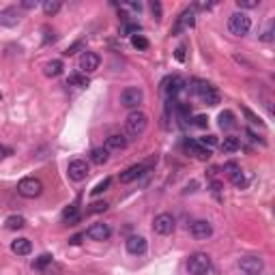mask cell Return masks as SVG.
I'll return each mask as SVG.
<instances>
[{"label": "cell", "instance_id": "obj_1", "mask_svg": "<svg viewBox=\"0 0 275 275\" xmlns=\"http://www.w3.org/2000/svg\"><path fill=\"white\" fill-rule=\"evenodd\" d=\"M146 127H149V116H146L144 112H140V110H133V112H129V116H127L125 121V131L129 138H140Z\"/></svg>", "mask_w": 275, "mask_h": 275}, {"label": "cell", "instance_id": "obj_2", "mask_svg": "<svg viewBox=\"0 0 275 275\" xmlns=\"http://www.w3.org/2000/svg\"><path fill=\"white\" fill-rule=\"evenodd\" d=\"M252 28V20H250V15L243 13V11H236L232 13L230 17H228V30H230L234 37H243L247 35Z\"/></svg>", "mask_w": 275, "mask_h": 275}, {"label": "cell", "instance_id": "obj_3", "mask_svg": "<svg viewBox=\"0 0 275 275\" xmlns=\"http://www.w3.org/2000/svg\"><path fill=\"white\" fill-rule=\"evenodd\" d=\"M17 194L24 198H37L43 194V183L35 177H26L17 183Z\"/></svg>", "mask_w": 275, "mask_h": 275}, {"label": "cell", "instance_id": "obj_4", "mask_svg": "<svg viewBox=\"0 0 275 275\" xmlns=\"http://www.w3.org/2000/svg\"><path fill=\"white\" fill-rule=\"evenodd\" d=\"M209 267H213V264H211V256L204 254V252L191 254L189 260H187V271H189L191 275H202Z\"/></svg>", "mask_w": 275, "mask_h": 275}, {"label": "cell", "instance_id": "obj_5", "mask_svg": "<svg viewBox=\"0 0 275 275\" xmlns=\"http://www.w3.org/2000/svg\"><path fill=\"white\" fill-rule=\"evenodd\" d=\"M142 101H144V93H142V88H138V86H129L121 93V106L129 108L131 112L140 108Z\"/></svg>", "mask_w": 275, "mask_h": 275}, {"label": "cell", "instance_id": "obj_6", "mask_svg": "<svg viewBox=\"0 0 275 275\" xmlns=\"http://www.w3.org/2000/svg\"><path fill=\"white\" fill-rule=\"evenodd\" d=\"M80 73H84V76H88V73H93L99 69V65H101V56H99L97 52H84L80 56Z\"/></svg>", "mask_w": 275, "mask_h": 275}, {"label": "cell", "instance_id": "obj_7", "mask_svg": "<svg viewBox=\"0 0 275 275\" xmlns=\"http://www.w3.org/2000/svg\"><path fill=\"white\" fill-rule=\"evenodd\" d=\"M174 217L170 213H159L157 217L153 219V230L161 234V236H166V234H172L174 232Z\"/></svg>", "mask_w": 275, "mask_h": 275}, {"label": "cell", "instance_id": "obj_8", "mask_svg": "<svg viewBox=\"0 0 275 275\" xmlns=\"http://www.w3.org/2000/svg\"><path fill=\"white\" fill-rule=\"evenodd\" d=\"M88 172H90V168H88V163H86L84 159H73V161H69V166H67L69 179L76 181V183L84 181V179L88 177Z\"/></svg>", "mask_w": 275, "mask_h": 275}, {"label": "cell", "instance_id": "obj_9", "mask_svg": "<svg viewBox=\"0 0 275 275\" xmlns=\"http://www.w3.org/2000/svg\"><path fill=\"white\" fill-rule=\"evenodd\" d=\"M239 269L245 273V275H260L262 269H264V262L258 256H245V258L239 260Z\"/></svg>", "mask_w": 275, "mask_h": 275}, {"label": "cell", "instance_id": "obj_10", "mask_svg": "<svg viewBox=\"0 0 275 275\" xmlns=\"http://www.w3.org/2000/svg\"><path fill=\"white\" fill-rule=\"evenodd\" d=\"M189 232H191L194 239L204 241V239H209V236L213 234V226H211V222H207V219H196V222L189 226Z\"/></svg>", "mask_w": 275, "mask_h": 275}, {"label": "cell", "instance_id": "obj_11", "mask_svg": "<svg viewBox=\"0 0 275 275\" xmlns=\"http://www.w3.org/2000/svg\"><path fill=\"white\" fill-rule=\"evenodd\" d=\"M110 234H112V228H110V224H104V222H97L86 230V236L93 241H108Z\"/></svg>", "mask_w": 275, "mask_h": 275}, {"label": "cell", "instance_id": "obj_12", "mask_svg": "<svg viewBox=\"0 0 275 275\" xmlns=\"http://www.w3.org/2000/svg\"><path fill=\"white\" fill-rule=\"evenodd\" d=\"M194 24H196V9L194 7H189L185 9L181 15H179V20H177V26H174V35L181 32L183 28H194Z\"/></svg>", "mask_w": 275, "mask_h": 275}, {"label": "cell", "instance_id": "obj_13", "mask_svg": "<svg viewBox=\"0 0 275 275\" xmlns=\"http://www.w3.org/2000/svg\"><path fill=\"white\" fill-rule=\"evenodd\" d=\"M20 17H22V13L17 11L15 7L0 9V26H7V28H11V26H17V24H20Z\"/></svg>", "mask_w": 275, "mask_h": 275}, {"label": "cell", "instance_id": "obj_14", "mask_svg": "<svg viewBox=\"0 0 275 275\" xmlns=\"http://www.w3.org/2000/svg\"><path fill=\"white\" fill-rule=\"evenodd\" d=\"M125 247L131 256H142V254H146V250H149V243H146L144 236H129V239L125 241Z\"/></svg>", "mask_w": 275, "mask_h": 275}, {"label": "cell", "instance_id": "obj_15", "mask_svg": "<svg viewBox=\"0 0 275 275\" xmlns=\"http://www.w3.org/2000/svg\"><path fill=\"white\" fill-rule=\"evenodd\" d=\"M185 151L189 155H194V157L200 159V161H209L211 159V151L204 149L202 144H198V140H187L185 142Z\"/></svg>", "mask_w": 275, "mask_h": 275}, {"label": "cell", "instance_id": "obj_16", "mask_svg": "<svg viewBox=\"0 0 275 275\" xmlns=\"http://www.w3.org/2000/svg\"><path fill=\"white\" fill-rule=\"evenodd\" d=\"M161 90L166 93L168 97H177L181 90H183V80L179 76H172V78H166L161 84Z\"/></svg>", "mask_w": 275, "mask_h": 275}, {"label": "cell", "instance_id": "obj_17", "mask_svg": "<svg viewBox=\"0 0 275 275\" xmlns=\"http://www.w3.org/2000/svg\"><path fill=\"white\" fill-rule=\"evenodd\" d=\"M149 170V166L146 163H135V166H129L123 174H121V183H131V181H135V179H140L142 174Z\"/></svg>", "mask_w": 275, "mask_h": 275}, {"label": "cell", "instance_id": "obj_18", "mask_svg": "<svg viewBox=\"0 0 275 275\" xmlns=\"http://www.w3.org/2000/svg\"><path fill=\"white\" fill-rule=\"evenodd\" d=\"M106 149L108 151H123L127 149V138L123 133H112L106 138Z\"/></svg>", "mask_w": 275, "mask_h": 275}, {"label": "cell", "instance_id": "obj_19", "mask_svg": "<svg viewBox=\"0 0 275 275\" xmlns=\"http://www.w3.org/2000/svg\"><path fill=\"white\" fill-rule=\"evenodd\" d=\"M108 159H110V151L106 146H97V149L90 151V161L97 163V166H104V163H108Z\"/></svg>", "mask_w": 275, "mask_h": 275}, {"label": "cell", "instance_id": "obj_20", "mask_svg": "<svg viewBox=\"0 0 275 275\" xmlns=\"http://www.w3.org/2000/svg\"><path fill=\"white\" fill-rule=\"evenodd\" d=\"M11 250H13V254H17V256H28V254L32 252V243H30L28 239H15V241L11 243Z\"/></svg>", "mask_w": 275, "mask_h": 275}, {"label": "cell", "instance_id": "obj_21", "mask_svg": "<svg viewBox=\"0 0 275 275\" xmlns=\"http://www.w3.org/2000/svg\"><path fill=\"white\" fill-rule=\"evenodd\" d=\"M219 149H222L224 153H236L241 149V140L234 135H228V138H224V142L219 144Z\"/></svg>", "mask_w": 275, "mask_h": 275}, {"label": "cell", "instance_id": "obj_22", "mask_svg": "<svg viewBox=\"0 0 275 275\" xmlns=\"http://www.w3.org/2000/svg\"><path fill=\"white\" fill-rule=\"evenodd\" d=\"M67 86L86 88V86H88V76H84V73H71L69 80H67Z\"/></svg>", "mask_w": 275, "mask_h": 275}, {"label": "cell", "instance_id": "obj_23", "mask_svg": "<svg viewBox=\"0 0 275 275\" xmlns=\"http://www.w3.org/2000/svg\"><path fill=\"white\" fill-rule=\"evenodd\" d=\"M62 69H65V67H62V60H50L48 62V65H45V76H48V78H56V76H60V73H62Z\"/></svg>", "mask_w": 275, "mask_h": 275}, {"label": "cell", "instance_id": "obj_24", "mask_svg": "<svg viewBox=\"0 0 275 275\" xmlns=\"http://www.w3.org/2000/svg\"><path fill=\"white\" fill-rule=\"evenodd\" d=\"M200 99H202V101H204L207 106H217V104H219V99H222V97H219V90H217L213 84H211V88H209L207 93H204L202 97H200Z\"/></svg>", "mask_w": 275, "mask_h": 275}, {"label": "cell", "instance_id": "obj_25", "mask_svg": "<svg viewBox=\"0 0 275 275\" xmlns=\"http://www.w3.org/2000/svg\"><path fill=\"white\" fill-rule=\"evenodd\" d=\"M219 127H222V129H232V127H236L234 114L230 112V110H226V112L219 114Z\"/></svg>", "mask_w": 275, "mask_h": 275}, {"label": "cell", "instance_id": "obj_26", "mask_svg": "<svg viewBox=\"0 0 275 275\" xmlns=\"http://www.w3.org/2000/svg\"><path fill=\"white\" fill-rule=\"evenodd\" d=\"M5 226L9 228V230H22V228L26 226V219L22 215H11V217H7Z\"/></svg>", "mask_w": 275, "mask_h": 275}, {"label": "cell", "instance_id": "obj_27", "mask_svg": "<svg viewBox=\"0 0 275 275\" xmlns=\"http://www.w3.org/2000/svg\"><path fill=\"white\" fill-rule=\"evenodd\" d=\"M43 7V13L45 15H56L58 11H60V0H45V3L41 5Z\"/></svg>", "mask_w": 275, "mask_h": 275}, {"label": "cell", "instance_id": "obj_28", "mask_svg": "<svg viewBox=\"0 0 275 275\" xmlns=\"http://www.w3.org/2000/svg\"><path fill=\"white\" fill-rule=\"evenodd\" d=\"M54 262V258H52V254H41L39 258H37L35 262H32V269H37V271H41V269H45L48 264H52Z\"/></svg>", "mask_w": 275, "mask_h": 275}, {"label": "cell", "instance_id": "obj_29", "mask_svg": "<svg viewBox=\"0 0 275 275\" xmlns=\"http://www.w3.org/2000/svg\"><path fill=\"white\" fill-rule=\"evenodd\" d=\"M62 219H65L67 224H76L78 219H80V213H78V207L76 204H71L69 209H65V213H62Z\"/></svg>", "mask_w": 275, "mask_h": 275}, {"label": "cell", "instance_id": "obj_30", "mask_svg": "<svg viewBox=\"0 0 275 275\" xmlns=\"http://www.w3.org/2000/svg\"><path fill=\"white\" fill-rule=\"evenodd\" d=\"M131 45L135 50H146V48H149V39L142 37V35H133L131 37Z\"/></svg>", "mask_w": 275, "mask_h": 275}, {"label": "cell", "instance_id": "obj_31", "mask_svg": "<svg viewBox=\"0 0 275 275\" xmlns=\"http://www.w3.org/2000/svg\"><path fill=\"white\" fill-rule=\"evenodd\" d=\"M230 181H232V185H236V187H245V185H247V179H245V174H243L241 170L232 172V174H230Z\"/></svg>", "mask_w": 275, "mask_h": 275}, {"label": "cell", "instance_id": "obj_32", "mask_svg": "<svg viewBox=\"0 0 275 275\" xmlns=\"http://www.w3.org/2000/svg\"><path fill=\"white\" fill-rule=\"evenodd\" d=\"M121 32L123 35H138V32H140V24H135V22H127L125 26H123V28H121Z\"/></svg>", "mask_w": 275, "mask_h": 275}, {"label": "cell", "instance_id": "obj_33", "mask_svg": "<svg viewBox=\"0 0 275 275\" xmlns=\"http://www.w3.org/2000/svg\"><path fill=\"white\" fill-rule=\"evenodd\" d=\"M198 144H202L204 149L211 151V146H215V144H217V138H215V135H204V138H200V140H198Z\"/></svg>", "mask_w": 275, "mask_h": 275}, {"label": "cell", "instance_id": "obj_34", "mask_svg": "<svg viewBox=\"0 0 275 275\" xmlns=\"http://www.w3.org/2000/svg\"><path fill=\"white\" fill-rule=\"evenodd\" d=\"M110 183H112V179H104L101 183H99V185L93 189V196H99V194H104V191L110 187Z\"/></svg>", "mask_w": 275, "mask_h": 275}, {"label": "cell", "instance_id": "obj_35", "mask_svg": "<svg viewBox=\"0 0 275 275\" xmlns=\"http://www.w3.org/2000/svg\"><path fill=\"white\" fill-rule=\"evenodd\" d=\"M243 114H245L247 118H250V123H252V125H258V127H262V123H260V118H258V116H256V114L252 112V110H250V108H243Z\"/></svg>", "mask_w": 275, "mask_h": 275}, {"label": "cell", "instance_id": "obj_36", "mask_svg": "<svg viewBox=\"0 0 275 275\" xmlns=\"http://www.w3.org/2000/svg\"><path fill=\"white\" fill-rule=\"evenodd\" d=\"M236 7L239 9H256L258 7V0H236Z\"/></svg>", "mask_w": 275, "mask_h": 275}, {"label": "cell", "instance_id": "obj_37", "mask_svg": "<svg viewBox=\"0 0 275 275\" xmlns=\"http://www.w3.org/2000/svg\"><path fill=\"white\" fill-rule=\"evenodd\" d=\"M106 209H108V204H106V202H95V204H90L88 213H104Z\"/></svg>", "mask_w": 275, "mask_h": 275}, {"label": "cell", "instance_id": "obj_38", "mask_svg": "<svg viewBox=\"0 0 275 275\" xmlns=\"http://www.w3.org/2000/svg\"><path fill=\"white\" fill-rule=\"evenodd\" d=\"M151 11H153V15H155V20H161V5L159 3H151Z\"/></svg>", "mask_w": 275, "mask_h": 275}, {"label": "cell", "instance_id": "obj_39", "mask_svg": "<svg viewBox=\"0 0 275 275\" xmlns=\"http://www.w3.org/2000/svg\"><path fill=\"white\" fill-rule=\"evenodd\" d=\"M174 56H177L179 62H185V45H179L177 52H174Z\"/></svg>", "mask_w": 275, "mask_h": 275}, {"label": "cell", "instance_id": "obj_40", "mask_svg": "<svg viewBox=\"0 0 275 275\" xmlns=\"http://www.w3.org/2000/svg\"><path fill=\"white\" fill-rule=\"evenodd\" d=\"M222 183H219V181H213V183H211V191H213V194L215 196H219V194H222Z\"/></svg>", "mask_w": 275, "mask_h": 275}, {"label": "cell", "instance_id": "obj_41", "mask_svg": "<svg viewBox=\"0 0 275 275\" xmlns=\"http://www.w3.org/2000/svg\"><path fill=\"white\" fill-rule=\"evenodd\" d=\"M273 39V24H269V28L262 32V41H271Z\"/></svg>", "mask_w": 275, "mask_h": 275}, {"label": "cell", "instance_id": "obj_42", "mask_svg": "<svg viewBox=\"0 0 275 275\" xmlns=\"http://www.w3.org/2000/svg\"><path fill=\"white\" fill-rule=\"evenodd\" d=\"M224 170H226L228 174H232V172H236V170H239V166H236V163H234V161H228V163H226V166H224Z\"/></svg>", "mask_w": 275, "mask_h": 275}, {"label": "cell", "instance_id": "obj_43", "mask_svg": "<svg viewBox=\"0 0 275 275\" xmlns=\"http://www.w3.org/2000/svg\"><path fill=\"white\" fill-rule=\"evenodd\" d=\"M207 123H209V118H207V116H202V114L196 116V127H207Z\"/></svg>", "mask_w": 275, "mask_h": 275}, {"label": "cell", "instance_id": "obj_44", "mask_svg": "<svg viewBox=\"0 0 275 275\" xmlns=\"http://www.w3.org/2000/svg\"><path fill=\"white\" fill-rule=\"evenodd\" d=\"M80 48H82V43L71 45V48H67V50H65V56H71V54H76V50H80Z\"/></svg>", "mask_w": 275, "mask_h": 275}, {"label": "cell", "instance_id": "obj_45", "mask_svg": "<svg viewBox=\"0 0 275 275\" xmlns=\"http://www.w3.org/2000/svg\"><path fill=\"white\" fill-rule=\"evenodd\" d=\"M22 7H24V9H32V7H37V0H24Z\"/></svg>", "mask_w": 275, "mask_h": 275}, {"label": "cell", "instance_id": "obj_46", "mask_svg": "<svg viewBox=\"0 0 275 275\" xmlns=\"http://www.w3.org/2000/svg\"><path fill=\"white\" fill-rule=\"evenodd\" d=\"M71 245H78V243H82V234H76V236H71V241H69Z\"/></svg>", "mask_w": 275, "mask_h": 275}, {"label": "cell", "instance_id": "obj_47", "mask_svg": "<svg viewBox=\"0 0 275 275\" xmlns=\"http://www.w3.org/2000/svg\"><path fill=\"white\" fill-rule=\"evenodd\" d=\"M202 275H219V271H217L215 267H209V269H207V271H204Z\"/></svg>", "mask_w": 275, "mask_h": 275}, {"label": "cell", "instance_id": "obj_48", "mask_svg": "<svg viewBox=\"0 0 275 275\" xmlns=\"http://www.w3.org/2000/svg\"><path fill=\"white\" fill-rule=\"evenodd\" d=\"M196 7L198 9H211V7H213V3H198Z\"/></svg>", "mask_w": 275, "mask_h": 275}, {"label": "cell", "instance_id": "obj_49", "mask_svg": "<svg viewBox=\"0 0 275 275\" xmlns=\"http://www.w3.org/2000/svg\"><path fill=\"white\" fill-rule=\"evenodd\" d=\"M5 153H7V149H5L3 144H0V159H5Z\"/></svg>", "mask_w": 275, "mask_h": 275}, {"label": "cell", "instance_id": "obj_50", "mask_svg": "<svg viewBox=\"0 0 275 275\" xmlns=\"http://www.w3.org/2000/svg\"><path fill=\"white\" fill-rule=\"evenodd\" d=\"M0 99H3V95H0Z\"/></svg>", "mask_w": 275, "mask_h": 275}]
</instances>
